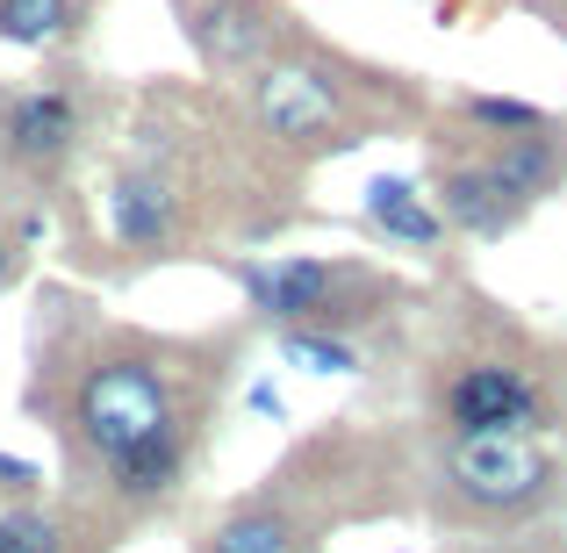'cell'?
Instances as JSON below:
<instances>
[{"label": "cell", "instance_id": "4fadbf2b", "mask_svg": "<svg viewBox=\"0 0 567 553\" xmlns=\"http://www.w3.org/2000/svg\"><path fill=\"white\" fill-rule=\"evenodd\" d=\"M367 216H374V231H388L395 245H439L445 237L439 208H424V194L410 181H374L367 187Z\"/></svg>", "mask_w": 567, "mask_h": 553}, {"label": "cell", "instance_id": "ba28073f", "mask_svg": "<svg viewBox=\"0 0 567 553\" xmlns=\"http://www.w3.org/2000/svg\"><path fill=\"white\" fill-rule=\"evenodd\" d=\"M72 137H80V101H72V86H37V94H22L8 109V152L22 158V166H58V158L72 152Z\"/></svg>", "mask_w": 567, "mask_h": 553}, {"label": "cell", "instance_id": "ac0fdd59", "mask_svg": "<svg viewBox=\"0 0 567 553\" xmlns=\"http://www.w3.org/2000/svg\"><path fill=\"white\" fill-rule=\"evenodd\" d=\"M14 274H22V252H14V237H0V288H14Z\"/></svg>", "mask_w": 567, "mask_h": 553}, {"label": "cell", "instance_id": "5bb4252c", "mask_svg": "<svg viewBox=\"0 0 567 553\" xmlns=\"http://www.w3.org/2000/svg\"><path fill=\"white\" fill-rule=\"evenodd\" d=\"M0 553H72V532H65V518L37 511V503H14V511H0Z\"/></svg>", "mask_w": 567, "mask_h": 553}, {"label": "cell", "instance_id": "e0dca14e", "mask_svg": "<svg viewBox=\"0 0 567 553\" xmlns=\"http://www.w3.org/2000/svg\"><path fill=\"white\" fill-rule=\"evenodd\" d=\"M0 489H8V496H29V489H37V468H29V460H8V453H0Z\"/></svg>", "mask_w": 567, "mask_h": 553}, {"label": "cell", "instance_id": "30bf717a", "mask_svg": "<svg viewBox=\"0 0 567 553\" xmlns=\"http://www.w3.org/2000/svg\"><path fill=\"white\" fill-rule=\"evenodd\" d=\"M109 216H115V237H123L130 252H158L173 245V202L158 181H144V173H123L109 194Z\"/></svg>", "mask_w": 567, "mask_h": 553}, {"label": "cell", "instance_id": "277c9868", "mask_svg": "<svg viewBox=\"0 0 567 553\" xmlns=\"http://www.w3.org/2000/svg\"><path fill=\"white\" fill-rule=\"evenodd\" d=\"M445 431H539L546 388L517 360H467L439 396Z\"/></svg>", "mask_w": 567, "mask_h": 553}, {"label": "cell", "instance_id": "2e32d148", "mask_svg": "<svg viewBox=\"0 0 567 553\" xmlns=\"http://www.w3.org/2000/svg\"><path fill=\"white\" fill-rule=\"evenodd\" d=\"M280 352L302 360L309 373H360V352H352L346 338H323V331H288V338H280Z\"/></svg>", "mask_w": 567, "mask_h": 553}, {"label": "cell", "instance_id": "7c38bea8", "mask_svg": "<svg viewBox=\"0 0 567 553\" xmlns=\"http://www.w3.org/2000/svg\"><path fill=\"white\" fill-rule=\"evenodd\" d=\"M86 0H0V43H22V51H51V43L80 37Z\"/></svg>", "mask_w": 567, "mask_h": 553}, {"label": "cell", "instance_id": "9a60e30c", "mask_svg": "<svg viewBox=\"0 0 567 553\" xmlns=\"http://www.w3.org/2000/svg\"><path fill=\"white\" fill-rule=\"evenodd\" d=\"M460 115H467L474 130H488V137H503V130L517 137V130H539L546 123L532 101H503V94H467V101H460Z\"/></svg>", "mask_w": 567, "mask_h": 553}, {"label": "cell", "instance_id": "8992f818", "mask_svg": "<svg viewBox=\"0 0 567 553\" xmlns=\"http://www.w3.org/2000/svg\"><path fill=\"white\" fill-rule=\"evenodd\" d=\"M280 22L288 14L266 8V0H202V8H187V37L216 72H259L280 43Z\"/></svg>", "mask_w": 567, "mask_h": 553}, {"label": "cell", "instance_id": "ffe728a7", "mask_svg": "<svg viewBox=\"0 0 567 553\" xmlns=\"http://www.w3.org/2000/svg\"><path fill=\"white\" fill-rule=\"evenodd\" d=\"M560 29H567V22H560Z\"/></svg>", "mask_w": 567, "mask_h": 553}, {"label": "cell", "instance_id": "9c48e42d", "mask_svg": "<svg viewBox=\"0 0 567 553\" xmlns=\"http://www.w3.org/2000/svg\"><path fill=\"white\" fill-rule=\"evenodd\" d=\"M482 166L496 173V187L503 194H517V202H546L560 181H567V152L554 144V123H539V130H517V137H496L482 152Z\"/></svg>", "mask_w": 567, "mask_h": 553}, {"label": "cell", "instance_id": "7a4b0ae2", "mask_svg": "<svg viewBox=\"0 0 567 553\" xmlns=\"http://www.w3.org/2000/svg\"><path fill=\"white\" fill-rule=\"evenodd\" d=\"M439 482L453 496L460 518H525L554 496L560 468L554 453L539 446V431H453L445 439V460H439Z\"/></svg>", "mask_w": 567, "mask_h": 553}, {"label": "cell", "instance_id": "5b68a950", "mask_svg": "<svg viewBox=\"0 0 567 553\" xmlns=\"http://www.w3.org/2000/svg\"><path fill=\"white\" fill-rule=\"evenodd\" d=\"M251 115L280 144H346V101L317 65H280L266 58L251 72Z\"/></svg>", "mask_w": 567, "mask_h": 553}, {"label": "cell", "instance_id": "52a82bcc", "mask_svg": "<svg viewBox=\"0 0 567 553\" xmlns=\"http://www.w3.org/2000/svg\"><path fill=\"white\" fill-rule=\"evenodd\" d=\"M439 223L460 237H503L525 223V202L517 194L496 187V173L482 166V158H453V166H439Z\"/></svg>", "mask_w": 567, "mask_h": 553}, {"label": "cell", "instance_id": "8fae6325", "mask_svg": "<svg viewBox=\"0 0 567 553\" xmlns=\"http://www.w3.org/2000/svg\"><path fill=\"white\" fill-rule=\"evenodd\" d=\"M202 553H302V532H295V518L274 511V503H245V511H230L208 532Z\"/></svg>", "mask_w": 567, "mask_h": 553}, {"label": "cell", "instance_id": "d6986e66", "mask_svg": "<svg viewBox=\"0 0 567 553\" xmlns=\"http://www.w3.org/2000/svg\"><path fill=\"white\" fill-rule=\"evenodd\" d=\"M546 8H560V0H546Z\"/></svg>", "mask_w": 567, "mask_h": 553}, {"label": "cell", "instance_id": "6da1fadb", "mask_svg": "<svg viewBox=\"0 0 567 553\" xmlns=\"http://www.w3.org/2000/svg\"><path fill=\"white\" fill-rule=\"evenodd\" d=\"M65 439L115 503L144 511V503H166L181 489L194 439H202V396L173 373L158 346L123 338L72 373Z\"/></svg>", "mask_w": 567, "mask_h": 553}, {"label": "cell", "instance_id": "3957f363", "mask_svg": "<svg viewBox=\"0 0 567 553\" xmlns=\"http://www.w3.org/2000/svg\"><path fill=\"white\" fill-rule=\"evenodd\" d=\"M251 309L274 317L280 331H323V324H352L360 309L346 303V288H360V266L331 259H280V266H237Z\"/></svg>", "mask_w": 567, "mask_h": 553}]
</instances>
